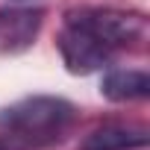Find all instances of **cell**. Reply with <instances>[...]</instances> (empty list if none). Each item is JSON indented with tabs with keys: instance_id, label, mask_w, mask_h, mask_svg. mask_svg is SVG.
Wrapping results in <instances>:
<instances>
[{
	"instance_id": "cell-4",
	"label": "cell",
	"mask_w": 150,
	"mask_h": 150,
	"mask_svg": "<svg viewBox=\"0 0 150 150\" xmlns=\"http://www.w3.org/2000/svg\"><path fill=\"white\" fill-rule=\"evenodd\" d=\"M41 24V9H0V53H21L33 47Z\"/></svg>"
},
{
	"instance_id": "cell-6",
	"label": "cell",
	"mask_w": 150,
	"mask_h": 150,
	"mask_svg": "<svg viewBox=\"0 0 150 150\" xmlns=\"http://www.w3.org/2000/svg\"><path fill=\"white\" fill-rule=\"evenodd\" d=\"M100 94L112 103H132L150 97V74L135 68H109L100 80Z\"/></svg>"
},
{
	"instance_id": "cell-5",
	"label": "cell",
	"mask_w": 150,
	"mask_h": 150,
	"mask_svg": "<svg viewBox=\"0 0 150 150\" xmlns=\"http://www.w3.org/2000/svg\"><path fill=\"white\" fill-rule=\"evenodd\" d=\"M150 144V129L144 124H103L91 129L80 150H141Z\"/></svg>"
},
{
	"instance_id": "cell-2",
	"label": "cell",
	"mask_w": 150,
	"mask_h": 150,
	"mask_svg": "<svg viewBox=\"0 0 150 150\" xmlns=\"http://www.w3.org/2000/svg\"><path fill=\"white\" fill-rule=\"evenodd\" d=\"M65 21L83 27L88 35H94L100 44H106L115 56L127 47H138L147 38V18L132 9L118 6H80L68 9Z\"/></svg>"
},
{
	"instance_id": "cell-3",
	"label": "cell",
	"mask_w": 150,
	"mask_h": 150,
	"mask_svg": "<svg viewBox=\"0 0 150 150\" xmlns=\"http://www.w3.org/2000/svg\"><path fill=\"white\" fill-rule=\"evenodd\" d=\"M59 53H62V62L71 74H80V77H86V74H94L106 65H112L115 53L100 44L94 35H88L83 27L65 21L62 24V33H59Z\"/></svg>"
},
{
	"instance_id": "cell-7",
	"label": "cell",
	"mask_w": 150,
	"mask_h": 150,
	"mask_svg": "<svg viewBox=\"0 0 150 150\" xmlns=\"http://www.w3.org/2000/svg\"><path fill=\"white\" fill-rule=\"evenodd\" d=\"M0 150H9V144H6V138L0 135Z\"/></svg>"
},
{
	"instance_id": "cell-1",
	"label": "cell",
	"mask_w": 150,
	"mask_h": 150,
	"mask_svg": "<svg viewBox=\"0 0 150 150\" xmlns=\"http://www.w3.org/2000/svg\"><path fill=\"white\" fill-rule=\"evenodd\" d=\"M77 121V106L65 97L33 94L0 109V135L9 150H38L62 141L65 129Z\"/></svg>"
}]
</instances>
